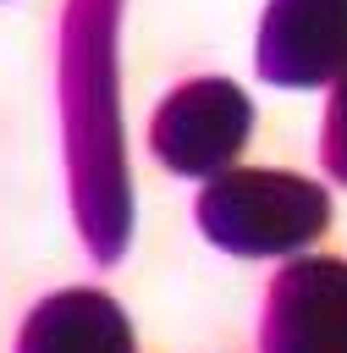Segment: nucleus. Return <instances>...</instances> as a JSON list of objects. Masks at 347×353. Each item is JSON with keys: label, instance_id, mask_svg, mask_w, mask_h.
<instances>
[{"label": "nucleus", "instance_id": "4", "mask_svg": "<svg viewBox=\"0 0 347 353\" xmlns=\"http://www.w3.org/2000/svg\"><path fill=\"white\" fill-rule=\"evenodd\" d=\"M264 353H347V265L297 259L275 276Z\"/></svg>", "mask_w": 347, "mask_h": 353}, {"label": "nucleus", "instance_id": "5", "mask_svg": "<svg viewBox=\"0 0 347 353\" xmlns=\"http://www.w3.org/2000/svg\"><path fill=\"white\" fill-rule=\"evenodd\" d=\"M22 353H132L127 314L105 292H55L28 314Z\"/></svg>", "mask_w": 347, "mask_h": 353}, {"label": "nucleus", "instance_id": "1", "mask_svg": "<svg viewBox=\"0 0 347 353\" xmlns=\"http://www.w3.org/2000/svg\"><path fill=\"white\" fill-rule=\"evenodd\" d=\"M325 193L292 171H220L198 193V226L231 254H292L325 232Z\"/></svg>", "mask_w": 347, "mask_h": 353}, {"label": "nucleus", "instance_id": "3", "mask_svg": "<svg viewBox=\"0 0 347 353\" xmlns=\"http://www.w3.org/2000/svg\"><path fill=\"white\" fill-rule=\"evenodd\" d=\"M347 72V0H270L259 22V77L319 88Z\"/></svg>", "mask_w": 347, "mask_h": 353}, {"label": "nucleus", "instance_id": "6", "mask_svg": "<svg viewBox=\"0 0 347 353\" xmlns=\"http://www.w3.org/2000/svg\"><path fill=\"white\" fill-rule=\"evenodd\" d=\"M319 160L336 182H347V72L330 83V105H325V132H319Z\"/></svg>", "mask_w": 347, "mask_h": 353}, {"label": "nucleus", "instance_id": "2", "mask_svg": "<svg viewBox=\"0 0 347 353\" xmlns=\"http://www.w3.org/2000/svg\"><path fill=\"white\" fill-rule=\"evenodd\" d=\"M253 132V105L226 77H193L154 110L149 143L182 176H220Z\"/></svg>", "mask_w": 347, "mask_h": 353}]
</instances>
